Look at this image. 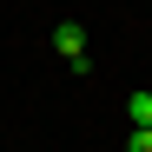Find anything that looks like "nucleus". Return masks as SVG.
Here are the masks:
<instances>
[{
  "mask_svg": "<svg viewBox=\"0 0 152 152\" xmlns=\"http://www.w3.org/2000/svg\"><path fill=\"white\" fill-rule=\"evenodd\" d=\"M53 53H60L66 66L86 60V27H80V20H60V27H53Z\"/></svg>",
  "mask_w": 152,
  "mask_h": 152,
  "instance_id": "f257e3e1",
  "label": "nucleus"
},
{
  "mask_svg": "<svg viewBox=\"0 0 152 152\" xmlns=\"http://www.w3.org/2000/svg\"><path fill=\"white\" fill-rule=\"evenodd\" d=\"M126 119H132V132H152V93H132V99H126Z\"/></svg>",
  "mask_w": 152,
  "mask_h": 152,
  "instance_id": "f03ea898",
  "label": "nucleus"
},
{
  "mask_svg": "<svg viewBox=\"0 0 152 152\" xmlns=\"http://www.w3.org/2000/svg\"><path fill=\"white\" fill-rule=\"evenodd\" d=\"M126 152H152V132H126Z\"/></svg>",
  "mask_w": 152,
  "mask_h": 152,
  "instance_id": "7ed1b4c3",
  "label": "nucleus"
}]
</instances>
